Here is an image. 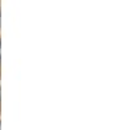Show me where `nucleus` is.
Masks as SVG:
<instances>
[{
    "instance_id": "obj_4",
    "label": "nucleus",
    "mask_w": 132,
    "mask_h": 130,
    "mask_svg": "<svg viewBox=\"0 0 132 130\" xmlns=\"http://www.w3.org/2000/svg\"><path fill=\"white\" fill-rule=\"evenodd\" d=\"M0 130H2V122H0Z\"/></svg>"
},
{
    "instance_id": "obj_3",
    "label": "nucleus",
    "mask_w": 132,
    "mask_h": 130,
    "mask_svg": "<svg viewBox=\"0 0 132 130\" xmlns=\"http://www.w3.org/2000/svg\"><path fill=\"white\" fill-rule=\"evenodd\" d=\"M0 100H2V92H0Z\"/></svg>"
},
{
    "instance_id": "obj_1",
    "label": "nucleus",
    "mask_w": 132,
    "mask_h": 130,
    "mask_svg": "<svg viewBox=\"0 0 132 130\" xmlns=\"http://www.w3.org/2000/svg\"><path fill=\"white\" fill-rule=\"evenodd\" d=\"M0 61H2V42H0Z\"/></svg>"
},
{
    "instance_id": "obj_2",
    "label": "nucleus",
    "mask_w": 132,
    "mask_h": 130,
    "mask_svg": "<svg viewBox=\"0 0 132 130\" xmlns=\"http://www.w3.org/2000/svg\"><path fill=\"white\" fill-rule=\"evenodd\" d=\"M0 26H2V13H0Z\"/></svg>"
}]
</instances>
